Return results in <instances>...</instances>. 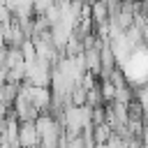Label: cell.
Returning a JSON list of instances; mask_svg holds the SVG:
<instances>
[{"instance_id": "1", "label": "cell", "mask_w": 148, "mask_h": 148, "mask_svg": "<svg viewBox=\"0 0 148 148\" xmlns=\"http://www.w3.org/2000/svg\"><path fill=\"white\" fill-rule=\"evenodd\" d=\"M51 62L44 58H35L32 62H25V81L35 86H49L51 83Z\"/></svg>"}, {"instance_id": "2", "label": "cell", "mask_w": 148, "mask_h": 148, "mask_svg": "<svg viewBox=\"0 0 148 148\" xmlns=\"http://www.w3.org/2000/svg\"><path fill=\"white\" fill-rule=\"evenodd\" d=\"M18 143L21 146H37L39 143V132L35 120H21L18 123Z\"/></svg>"}, {"instance_id": "3", "label": "cell", "mask_w": 148, "mask_h": 148, "mask_svg": "<svg viewBox=\"0 0 148 148\" xmlns=\"http://www.w3.org/2000/svg\"><path fill=\"white\" fill-rule=\"evenodd\" d=\"M0 5H5V0H0Z\"/></svg>"}]
</instances>
